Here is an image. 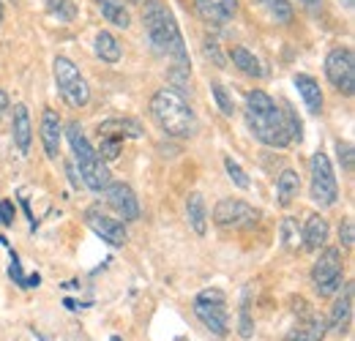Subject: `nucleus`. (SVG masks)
I'll return each mask as SVG.
<instances>
[{"label": "nucleus", "instance_id": "1", "mask_svg": "<svg viewBox=\"0 0 355 341\" xmlns=\"http://www.w3.org/2000/svg\"><path fill=\"white\" fill-rule=\"evenodd\" d=\"M142 22H145V30H148V42L159 55L175 60V66H180V69H191L189 55H186V44H183L180 28L175 22V14L167 8L164 0H145Z\"/></svg>", "mask_w": 355, "mask_h": 341}, {"label": "nucleus", "instance_id": "2", "mask_svg": "<svg viewBox=\"0 0 355 341\" xmlns=\"http://www.w3.org/2000/svg\"><path fill=\"white\" fill-rule=\"evenodd\" d=\"M249 131L254 139H260L268 148H287L290 145V131L284 123V112L276 107V101L266 90H249L246 93V107H243Z\"/></svg>", "mask_w": 355, "mask_h": 341}, {"label": "nucleus", "instance_id": "3", "mask_svg": "<svg viewBox=\"0 0 355 341\" xmlns=\"http://www.w3.org/2000/svg\"><path fill=\"white\" fill-rule=\"evenodd\" d=\"M150 115L159 123V128L167 137L175 139H189L197 131V118L194 110L189 107V101L183 98V93H178L173 87H162L153 93L150 98Z\"/></svg>", "mask_w": 355, "mask_h": 341}, {"label": "nucleus", "instance_id": "4", "mask_svg": "<svg viewBox=\"0 0 355 341\" xmlns=\"http://www.w3.org/2000/svg\"><path fill=\"white\" fill-rule=\"evenodd\" d=\"M66 137H69V145L74 150V159L80 164V180L88 186L90 191L101 194L107 186H110V170H107V161H101L96 156V148L88 142V137L83 134L80 123H69L66 128Z\"/></svg>", "mask_w": 355, "mask_h": 341}, {"label": "nucleus", "instance_id": "5", "mask_svg": "<svg viewBox=\"0 0 355 341\" xmlns=\"http://www.w3.org/2000/svg\"><path fill=\"white\" fill-rule=\"evenodd\" d=\"M309 175L311 200L320 208H334L336 200H339V183H336V175H334V167H331V159L322 150H317L309 159Z\"/></svg>", "mask_w": 355, "mask_h": 341}, {"label": "nucleus", "instance_id": "6", "mask_svg": "<svg viewBox=\"0 0 355 341\" xmlns=\"http://www.w3.org/2000/svg\"><path fill=\"white\" fill-rule=\"evenodd\" d=\"M342 252L339 249H322V254L320 259L314 262V268H311V284H314V290H317V295L320 298H334L339 290H342V284H345V276H342Z\"/></svg>", "mask_w": 355, "mask_h": 341}, {"label": "nucleus", "instance_id": "7", "mask_svg": "<svg viewBox=\"0 0 355 341\" xmlns=\"http://www.w3.org/2000/svg\"><path fill=\"white\" fill-rule=\"evenodd\" d=\"M52 71H55V82H58L60 96H63L74 110H80V107L88 104L90 87H88V82H85V77L80 74V69H77L69 58L58 55L55 63H52Z\"/></svg>", "mask_w": 355, "mask_h": 341}, {"label": "nucleus", "instance_id": "8", "mask_svg": "<svg viewBox=\"0 0 355 341\" xmlns=\"http://www.w3.org/2000/svg\"><path fill=\"white\" fill-rule=\"evenodd\" d=\"M194 314L197 320L214 333V336H227L230 333V317L224 308V292L222 290H202L194 298Z\"/></svg>", "mask_w": 355, "mask_h": 341}, {"label": "nucleus", "instance_id": "9", "mask_svg": "<svg viewBox=\"0 0 355 341\" xmlns=\"http://www.w3.org/2000/svg\"><path fill=\"white\" fill-rule=\"evenodd\" d=\"M325 77L328 82L345 96L355 93V55L350 46H336L325 58Z\"/></svg>", "mask_w": 355, "mask_h": 341}, {"label": "nucleus", "instance_id": "10", "mask_svg": "<svg viewBox=\"0 0 355 341\" xmlns=\"http://www.w3.org/2000/svg\"><path fill=\"white\" fill-rule=\"evenodd\" d=\"M214 221L224 229H249L260 221V211H254L249 202L243 200H219L214 208Z\"/></svg>", "mask_w": 355, "mask_h": 341}, {"label": "nucleus", "instance_id": "11", "mask_svg": "<svg viewBox=\"0 0 355 341\" xmlns=\"http://www.w3.org/2000/svg\"><path fill=\"white\" fill-rule=\"evenodd\" d=\"M85 224H88L101 241H107L110 246H126V241H129L123 221L107 216L101 208H88V211H85Z\"/></svg>", "mask_w": 355, "mask_h": 341}, {"label": "nucleus", "instance_id": "12", "mask_svg": "<svg viewBox=\"0 0 355 341\" xmlns=\"http://www.w3.org/2000/svg\"><path fill=\"white\" fill-rule=\"evenodd\" d=\"M104 194H107L110 208L118 216H123V221H137L139 218V200H137L132 186H126V183H110L104 189Z\"/></svg>", "mask_w": 355, "mask_h": 341}, {"label": "nucleus", "instance_id": "13", "mask_svg": "<svg viewBox=\"0 0 355 341\" xmlns=\"http://www.w3.org/2000/svg\"><path fill=\"white\" fill-rule=\"evenodd\" d=\"M342 287H345V290H339L342 295L334 303L331 322H328V331H334V333H347V331H350V322H353L355 287H353V281H347V284H342Z\"/></svg>", "mask_w": 355, "mask_h": 341}, {"label": "nucleus", "instance_id": "14", "mask_svg": "<svg viewBox=\"0 0 355 341\" xmlns=\"http://www.w3.org/2000/svg\"><path fill=\"white\" fill-rule=\"evenodd\" d=\"M194 8L208 25L222 28L238 14V0H194Z\"/></svg>", "mask_w": 355, "mask_h": 341}, {"label": "nucleus", "instance_id": "15", "mask_svg": "<svg viewBox=\"0 0 355 341\" xmlns=\"http://www.w3.org/2000/svg\"><path fill=\"white\" fill-rule=\"evenodd\" d=\"M328 336V320L322 314H314L304 317V322H298L295 328L287 331V336L282 341H322Z\"/></svg>", "mask_w": 355, "mask_h": 341}, {"label": "nucleus", "instance_id": "16", "mask_svg": "<svg viewBox=\"0 0 355 341\" xmlns=\"http://www.w3.org/2000/svg\"><path fill=\"white\" fill-rule=\"evenodd\" d=\"M60 137H63V126L55 110H44L42 115V145H44L46 159H58L60 153Z\"/></svg>", "mask_w": 355, "mask_h": 341}, {"label": "nucleus", "instance_id": "17", "mask_svg": "<svg viewBox=\"0 0 355 341\" xmlns=\"http://www.w3.org/2000/svg\"><path fill=\"white\" fill-rule=\"evenodd\" d=\"M11 134H14L17 150H19L22 156H28V153H31V142H33V126H31V112H28L25 104H17V107H14Z\"/></svg>", "mask_w": 355, "mask_h": 341}, {"label": "nucleus", "instance_id": "18", "mask_svg": "<svg viewBox=\"0 0 355 341\" xmlns=\"http://www.w3.org/2000/svg\"><path fill=\"white\" fill-rule=\"evenodd\" d=\"M293 82H295V87H298V93H301L306 110H309L311 115H320V112H322V104H325L322 90H320V82H317L314 77H309V74H295Z\"/></svg>", "mask_w": 355, "mask_h": 341}, {"label": "nucleus", "instance_id": "19", "mask_svg": "<svg viewBox=\"0 0 355 341\" xmlns=\"http://www.w3.org/2000/svg\"><path fill=\"white\" fill-rule=\"evenodd\" d=\"M98 137H115V139H139L142 126L132 118H112L98 126Z\"/></svg>", "mask_w": 355, "mask_h": 341}, {"label": "nucleus", "instance_id": "20", "mask_svg": "<svg viewBox=\"0 0 355 341\" xmlns=\"http://www.w3.org/2000/svg\"><path fill=\"white\" fill-rule=\"evenodd\" d=\"M301 238H304V249L306 252H320L325 246V241H328V221L322 216H309Z\"/></svg>", "mask_w": 355, "mask_h": 341}, {"label": "nucleus", "instance_id": "21", "mask_svg": "<svg viewBox=\"0 0 355 341\" xmlns=\"http://www.w3.org/2000/svg\"><path fill=\"white\" fill-rule=\"evenodd\" d=\"M298 191H301V177H298V172L284 170L279 175V180H276V197H279L276 202H279L282 208H290V205L295 202Z\"/></svg>", "mask_w": 355, "mask_h": 341}, {"label": "nucleus", "instance_id": "22", "mask_svg": "<svg viewBox=\"0 0 355 341\" xmlns=\"http://www.w3.org/2000/svg\"><path fill=\"white\" fill-rule=\"evenodd\" d=\"M230 60H232V66L238 69V71H243L246 77H254V80H260L263 74H266V69H263V63L246 49V46H232L230 49Z\"/></svg>", "mask_w": 355, "mask_h": 341}, {"label": "nucleus", "instance_id": "23", "mask_svg": "<svg viewBox=\"0 0 355 341\" xmlns=\"http://www.w3.org/2000/svg\"><path fill=\"white\" fill-rule=\"evenodd\" d=\"M186 218H189V224H191V229L197 232V235H205L208 232V211H205V200H202V194H189V200H186Z\"/></svg>", "mask_w": 355, "mask_h": 341}, {"label": "nucleus", "instance_id": "24", "mask_svg": "<svg viewBox=\"0 0 355 341\" xmlns=\"http://www.w3.org/2000/svg\"><path fill=\"white\" fill-rule=\"evenodd\" d=\"M98 8H101V17L107 22H112L115 28H129L132 25V17H129V8L123 0H96Z\"/></svg>", "mask_w": 355, "mask_h": 341}, {"label": "nucleus", "instance_id": "25", "mask_svg": "<svg viewBox=\"0 0 355 341\" xmlns=\"http://www.w3.org/2000/svg\"><path fill=\"white\" fill-rule=\"evenodd\" d=\"M96 55H98L104 63H118L121 55H123V49H121V42H118L110 30H101V33L96 36Z\"/></svg>", "mask_w": 355, "mask_h": 341}, {"label": "nucleus", "instance_id": "26", "mask_svg": "<svg viewBox=\"0 0 355 341\" xmlns=\"http://www.w3.org/2000/svg\"><path fill=\"white\" fill-rule=\"evenodd\" d=\"M257 3L266 8L268 17L273 22H279V25L293 22V6H290V0H257Z\"/></svg>", "mask_w": 355, "mask_h": 341}, {"label": "nucleus", "instance_id": "27", "mask_svg": "<svg viewBox=\"0 0 355 341\" xmlns=\"http://www.w3.org/2000/svg\"><path fill=\"white\" fill-rule=\"evenodd\" d=\"M46 11L58 17L60 22H71L77 17V3L74 0H46Z\"/></svg>", "mask_w": 355, "mask_h": 341}, {"label": "nucleus", "instance_id": "28", "mask_svg": "<svg viewBox=\"0 0 355 341\" xmlns=\"http://www.w3.org/2000/svg\"><path fill=\"white\" fill-rule=\"evenodd\" d=\"M238 336L243 341L254 339V320H252V311H249V300L243 298L241 303V311H238Z\"/></svg>", "mask_w": 355, "mask_h": 341}, {"label": "nucleus", "instance_id": "29", "mask_svg": "<svg viewBox=\"0 0 355 341\" xmlns=\"http://www.w3.org/2000/svg\"><path fill=\"white\" fill-rule=\"evenodd\" d=\"M121 148H123V139H115V137H101V145L96 150V156L101 161H115L121 156Z\"/></svg>", "mask_w": 355, "mask_h": 341}, {"label": "nucleus", "instance_id": "30", "mask_svg": "<svg viewBox=\"0 0 355 341\" xmlns=\"http://www.w3.org/2000/svg\"><path fill=\"white\" fill-rule=\"evenodd\" d=\"M211 93H214V98H216V107L222 110V115L232 118V115H235V101H232V96L227 93V87L219 85V82H214V85H211Z\"/></svg>", "mask_w": 355, "mask_h": 341}, {"label": "nucleus", "instance_id": "31", "mask_svg": "<svg viewBox=\"0 0 355 341\" xmlns=\"http://www.w3.org/2000/svg\"><path fill=\"white\" fill-rule=\"evenodd\" d=\"M298 241H301L298 221H295V218H284V221H282V246H284V249H293V246H298Z\"/></svg>", "mask_w": 355, "mask_h": 341}, {"label": "nucleus", "instance_id": "32", "mask_svg": "<svg viewBox=\"0 0 355 341\" xmlns=\"http://www.w3.org/2000/svg\"><path fill=\"white\" fill-rule=\"evenodd\" d=\"M282 112H284V123H287V131H290V142H301L304 139V123H301V118L290 107H284Z\"/></svg>", "mask_w": 355, "mask_h": 341}, {"label": "nucleus", "instance_id": "33", "mask_svg": "<svg viewBox=\"0 0 355 341\" xmlns=\"http://www.w3.org/2000/svg\"><path fill=\"white\" fill-rule=\"evenodd\" d=\"M224 170H227V177H230L238 189H243V191H246V189L252 186V183H249V177H246V172L241 170V164H238V161H232L230 156L224 159Z\"/></svg>", "mask_w": 355, "mask_h": 341}, {"label": "nucleus", "instance_id": "34", "mask_svg": "<svg viewBox=\"0 0 355 341\" xmlns=\"http://www.w3.org/2000/svg\"><path fill=\"white\" fill-rule=\"evenodd\" d=\"M336 156H339V164H342V170L347 172V175H353L355 170V153H353V145L350 142H336Z\"/></svg>", "mask_w": 355, "mask_h": 341}, {"label": "nucleus", "instance_id": "35", "mask_svg": "<svg viewBox=\"0 0 355 341\" xmlns=\"http://www.w3.org/2000/svg\"><path fill=\"white\" fill-rule=\"evenodd\" d=\"M202 52H205L208 60H214V66L227 69V60H224V55H222V49H219V42H216V39H205V42H202Z\"/></svg>", "mask_w": 355, "mask_h": 341}, {"label": "nucleus", "instance_id": "36", "mask_svg": "<svg viewBox=\"0 0 355 341\" xmlns=\"http://www.w3.org/2000/svg\"><path fill=\"white\" fill-rule=\"evenodd\" d=\"M339 241H342L345 249H350V246L355 243V221L353 218H345V221H342V227H339Z\"/></svg>", "mask_w": 355, "mask_h": 341}, {"label": "nucleus", "instance_id": "37", "mask_svg": "<svg viewBox=\"0 0 355 341\" xmlns=\"http://www.w3.org/2000/svg\"><path fill=\"white\" fill-rule=\"evenodd\" d=\"M0 224L3 227L14 224V202H0Z\"/></svg>", "mask_w": 355, "mask_h": 341}, {"label": "nucleus", "instance_id": "38", "mask_svg": "<svg viewBox=\"0 0 355 341\" xmlns=\"http://www.w3.org/2000/svg\"><path fill=\"white\" fill-rule=\"evenodd\" d=\"M66 172H69V180H71V186L77 189V186H80V175H77V170H74V164H66Z\"/></svg>", "mask_w": 355, "mask_h": 341}, {"label": "nucleus", "instance_id": "39", "mask_svg": "<svg viewBox=\"0 0 355 341\" xmlns=\"http://www.w3.org/2000/svg\"><path fill=\"white\" fill-rule=\"evenodd\" d=\"M8 104H11V101H8V93H6V90H0V118L8 112Z\"/></svg>", "mask_w": 355, "mask_h": 341}, {"label": "nucleus", "instance_id": "40", "mask_svg": "<svg viewBox=\"0 0 355 341\" xmlns=\"http://www.w3.org/2000/svg\"><path fill=\"white\" fill-rule=\"evenodd\" d=\"M301 6H306L309 11H320L322 8V0H301Z\"/></svg>", "mask_w": 355, "mask_h": 341}, {"label": "nucleus", "instance_id": "41", "mask_svg": "<svg viewBox=\"0 0 355 341\" xmlns=\"http://www.w3.org/2000/svg\"><path fill=\"white\" fill-rule=\"evenodd\" d=\"M39 284H42V276L39 273H33V276L25 279V287H39Z\"/></svg>", "mask_w": 355, "mask_h": 341}, {"label": "nucleus", "instance_id": "42", "mask_svg": "<svg viewBox=\"0 0 355 341\" xmlns=\"http://www.w3.org/2000/svg\"><path fill=\"white\" fill-rule=\"evenodd\" d=\"M63 306H66L69 311H77V308H80V306H77V303H74V300H71V298H66V300H63Z\"/></svg>", "mask_w": 355, "mask_h": 341}, {"label": "nucleus", "instance_id": "43", "mask_svg": "<svg viewBox=\"0 0 355 341\" xmlns=\"http://www.w3.org/2000/svg\"><path fill=\"white\" fill-rule=\"evenodd\" d=\"M342 3H345V6H347V8H353V0H342Z\"/></svg>", "mask_w": 355, "mask_h": 341}, {"label": "nucleus", "instance_id": "44", "mask_svg": "<svg viewBox=\"0 0 355 341\" xmlns=\"http://www.w3.org/2000/svg\"><path fill=\"white\" fill-rule=\"evenodd\" d=\"M0 22H3V0H0Z\"/></svg>", "mask_w": 355, "mask_h": 341}, {"label": "nucleus", "instance_id": "45", "mask_svg": "<svg viewBox=\"0 0 355 341\" xmlns=\"http://www.w3.org/2000/svg\"><path fill=\"white\" fill-rule=\"evenodd\" d=\"M110 341H123V339H121V336H112V339H110Z\"/></svg>", "mask_w": 355, "mask_h": 341}]
</instances>
